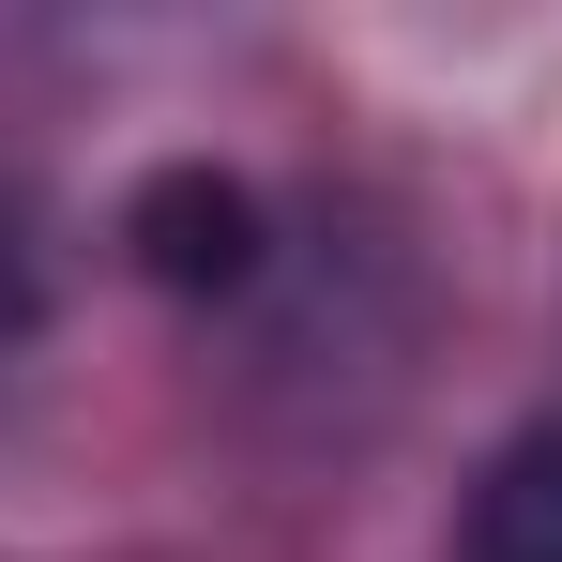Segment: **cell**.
<instances>
[{"label": "cell", "mask_w": 562, "mask_h": 562, "mask_svg": "<svg viewBox=\"0 0 562 562\" xmlns=\"http://www.w3.org/2000/svg\"><path fill=\"white\" fill-rule=\"evenodd\" d=\"M122 244H137V274L153 289H244L259 274V198L228 183V168H153V183L122 198Z\"/></svg>", "instance_id": "6da1fadb"}, {"label": "cell", "mask_w": 562, "mask_h": 562, "mask_svg": "<svg viewBox=\"0 0 562 562\" xmlns=\"http://www.w3.org/2000/svg\"><path fill=\"white\" fill-rule=\"evenodd\" d=\"M471 562H562V426H517L471 486Z\"/></svg>", "instance_id": "7a4b0ae2"}, {"label": "cell", "mask_w": 562, "mask_h": 562, "mask_svg": "<svg viewBox=\"0 0 562 562\" xmlns=\"http://www.w3.org/2000/svg\"><path fill=\"white\" fill-rule=\"evenodd\" d=\"M31 335V244H15V213H0V350Z\"/></svg>", "instance_id": "3957f363"}]
</instances>
